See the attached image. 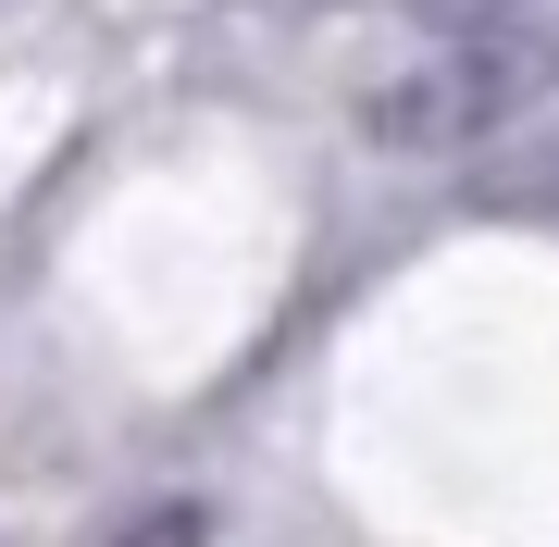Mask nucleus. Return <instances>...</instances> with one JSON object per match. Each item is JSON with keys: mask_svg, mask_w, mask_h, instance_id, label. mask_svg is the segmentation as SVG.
<instances>
[{"mask_svg": "<svg viewBox=\"0 0 559 547\" xmlns=\"http://www.w3.org/2000/svg\"><path fill=\"white\" fill-rule=\"evenodd\" d=\"M547 87H559V38H535V25H448L411 75H385L373 100H360V124H373L385 150H485V138H510Z\"/></svg>", "mask_w": 559, "mask_h": 547, "instance_id": "f257e3e1", "label": "nucleus"}, {"mask_svg": "<svg viewBox=\"0 0 559 547\" xmlns=\"http://www.w3.org/2000/svg\"><path fill=\"white\" fill-rule=\"evenodd\" d=\"M112 547H212V523H200L187 498H162V510H138V523H124Z\"/></svg>", "mask_w": 559, "mask_h": 547, "instance_id": "f03ea898", "label": "nucleus"}, {"mask_svg": "<svg viewBox=\"0 0 559 547\" xmlns=\"http://www.w3.org/2000/svg\"><path fill=\"white\" fill-rule=\"evenodd\" d=\"M547 200H559V163H547Z\"/></svg>", "mask_w": 559, "mask_h": 547, "instance_id": "7ed1b4c3", "label": "nucleus"}]
</instances>
